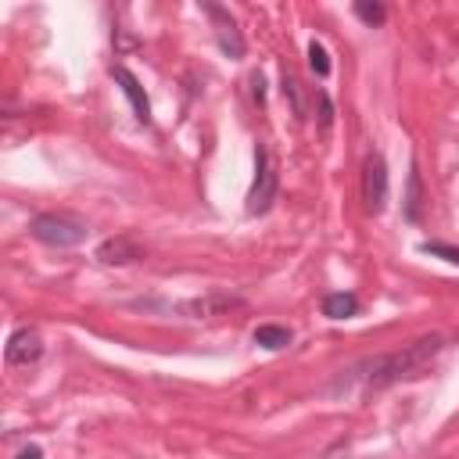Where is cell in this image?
<instances>
[{
  "label": "cell",
  "instance_id": "obj_9",
  "mask_svg": "<svg viewBox=\"0 0 459 459\" xmlns=\"http://www.w3.org/2000/svg\"><path fill=\"white\" fill-rule=\"evenodd\" d=\"M359 308L362 305L351 290H337V294L323 298V316H330V319H351V316H359Z\"/></svg>",
  "mask_w": 459,
  "mask_h": 459
},
{
  "label": "cell",
  "instance_id": "obj_14",
  "mask_svg": "<svg viewBox=\"0 0 459 459\" xmlns=\"http://www.w3.org/2000/svg\"><path fill=\"white\" fill-rule=\"evenodd\" d=\"M308 68H312L319 79H326V75H330V54H326V47H323L319 39H312V43H308Z\"/></svg>",
  "mask_w": 459,
  "mask_h": 459
},
{
  "label": "cell",
  "instance_id": "obj_5",
  "mask_svg": "<svg viewBox=\"0 0 459 459\" xmlns=\"http://www.w3.org/2000/svg\"><path fill=\"white\" fill-rule=\"evenodd\" d=\"M204 14L212 18V29H215V43H219V50H222L226 57H244V36H240V29H237L233 14H230L226 7H219V4H204Z\"/></svg>",
  "mask_w": 459,
  "mask_h": 459
},
{
  "label": "cell",
  "instance_id": "obj_1",
  "mask_svg": "<svg viewBox=\"0 0 459 459\" xmlns=\"http://www.w3.org/2000/svg\"><path fill=\"white\" fill-rule=\"evenodd\" d=\"M441 348H445V337L427 333V337L405 344L402 351H387V355L366 359L362 366L351 369V377L362 384V391H380V387H391V384H398V380H405V377H416Z\"/></svg>",
  "mask_w": 459,
  "mask_h": 459
},
{
  "label": "cell",
  "instance_id": "obj_2",
  "mask_svg": "<svg viewBox=\"0 0 459 459\" xmlns=\"http://www.w3.org/2000/svg\"><path fill=\"white\" fill-rule=\"evenodd\" d=\"M29 233L47 244V247H75L86 240V222H79L75 215H61V212H43L29 222Z\"/></svg>",
  "mask_w": 459,
  "mask_h": 459
},
{
  "label": "cell",
  "instance_id": "obj_19",
  "mask_svg": "<svg viewBox=\"0 0 459 459\" xmlns=\"http://www.w3.org/2000/svg\"><path fill=\"white\" fill-rule=\"evenodd\" d=\"M251 86H255V100L262 104V100H265V90H262L265 82H262V75H251Z\"/></svg>",
  "mask_w": 459,
  "mask_h": 459
},
{
  "label": "cell",
  "instance_id": "obj_8",
  "mask_svg": "<svg viewBox=\"0 0 459 459\" xmlns=\"http://www.w3.org/2000/svg\"><path fill=\"white\" fill-rule=\"evenodd\" d=\"M97 258L104 265H126V262H136L140 258V247L133 240H126V237H115V240H104L97 247Z\"/></svg>",
  "mask_w": 459,
  "mask_h": 459
},
{
  "label": "cell",
  "instance_id": "obj_18",
  "mask_svg": "<svg viewBox=\"0 0 459 459\" xmlns=\"http://www.w3.org/2000/svg\"><path fill=\"white\" fill-rule=\"evenodd\" d=\"M14 459H43V448H39V445H25Z\"/></svg>",
  "mask_w": 459,
  "mask_h": 459
},
{
  "label": "cell",
  "instance_id": "obj_13",
  "mask_svg": "<svg viewBox=\"0 0 459 459\" xmlns=\"http://www.w3.org/2000/svg\"><path fill=\"white\" fill-rule=\"evenodd\" d=\"M351 11H355V18H359V22H366L369 29H373V25H384V18H387L384 4H369V0H359Z\"/></svg>",
  "mask_w": 459,
  "mask_h": 459
},
{
  "label": "cell",
  "instance_id": "obj_16",
  "mask_svg": "<svg viewBox=\"0 0 459 459\" xmlns=\"http://www.w3.org/2000/svg\"><path fill=\"white\" fill-rule=\"evenodd\" d=\"M283 97L290 100V108H294V115H298V118H305V100H301V86H298V79H294L290 72L283 75Z\"/></svg>",
  "mask_w": 459,
  "mask_h": 459
},
{
  "label": "cell",
  "instance_id": "obj_10",
  "mask_svg": "<svg viewBox=\"0 0 459 459\" xmlns=\"http://www.w3.org/2000/svg\"><path fill=\"white\" fill-rule=\"evenodd\" d=\"M402 215H405L409 222H420V215H423V183H420V172H416V165L409 169V190H405V204H402Z\"/></svg>",
  "mask_w": 459,
  "mask_h": 459
},
{
  "label": "cell",
  "instance_id": "obj_15",
  "mask_svg": "<svg viewBox=\"0 0 459 459\" xmlns=\"http://www.w3.org/2000/svg\"><path fill=\"white\" fill-rule=\"evenodd\" d=\"M420 251H423V255H434V258H445V262H452V265H459V247H455V244L423 240V244H420Z\"/></svg>",
  "mask_w": 459,
  "mask_h": 459
},
{
  "label": "cell",
  "instance_id": "obj_6",
  "mask_svg": "<svg viewBox=\"0 0 459 459\" xmlns=\"http://www.w3.org/2000/svg\"><path fill=\"white\" fill-rule=\"evenodd\" d=\"M39 355H43V337L36 326H18L4 344L7 366H32V362H39Z\"/></svg>",
  "mask_w": 459,
  "mask_h": 459
},
{
  "label": "cell",
  "instance_id": "obj_12",
  "mask_svg": "<svg viewBox=\"0 0 459 459\" xmlns=\"http://www.w3.org/2000/svg\"><path fill=\"white\" fill-rule=\"evenodd\" d=\"M233 305H240V298H233V294H208V298L190 301V305H186V312H190V316H215V312L233 308Z\"/></svg>",
  "mask_w": 459,
  "mask_h": 459
},
{
  "label": "cell",
  "instance_id": "obj_17",
  "mask_svg": "<svg viewBox=\"0 0 459 459\" xmlns=\"http://www.w3.org/2000/svg\"><path fill=\"white\" fill-rule=\"evenodd\" d=\"M319 108H323V115H319V118H323V129H326V126H330V118H333V108H330V97H326V93H319Z\"/></svg>",
  "mask_w": 459,
  "mask_h": 459
},
{
  "label": "cell",
  "instance_id": "obj_7",
  "mask_svg": "<svg viewBox=\"0 0 459 459\" xmlns=\"http://www.w3.org/2000/svg\"><path fill=\"white\" fill-rule=\"evenodd\" d=\"M111 75H115V82L122 86V93L129 97V104H133V115H136L140 122H151V100H147V93H143L140 79H136L129 68H122V65H115V68H111Z\"/></svg>",
  "mask_w": 459,
  "mask_h": 459
},
{
  "label": "cell",
  "instance_id": "obj_3",
  "mask_svg": "<svg viewBox=\"0 0 459 459\" xmlns=\"http://www.w3.org/2000/svg\"><path fill=\"white\" fill-rule=\"evenodd\" d=\"M276 190H280L276 158H273V151L262 143V147L255 151V179H251V190H247V212H251V215L269 212L273 201H276Z\"/></svg>",
  "mask_w": 459,
  "mask_h": 459
},
{
  "label": "cell",
  "instance_id": "obj_11",
  "mask_svg": "<svg viewBox=\"0 0 459 459\" xmlns=\"http://www.w3.org/2000/svg\"><path fill=\"white\" fill-rule=\"evenodd\" d=\"M251 337H255V344H262V348H269V351H280V348L290 344V330L280 326V323H262V326H255Z\"/></svg>",
  "mask_w": 459,
  "mask_h": 459
},
{
  "label": "cell",
  "instance_id": "obj_4",
  "mask_svg": "<svg viewBox=\"0 0 459 459\" xmlns=\"http://www.w3.org/2000/svg\"><path fill=\"white\" fill-rule=\"evenodd\" d=\"M362 201H366V212L373 215H380L387 204V161L380 151L366 154L362 161Z\"/></svg>",
  "mask_w": 459,
  "mask_h": 459
}]
</instances>
